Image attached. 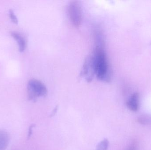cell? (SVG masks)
Masks as SVG:
<instances>
[{"label": "cell", "mask_w": 151, "mask_h": 150, "mask_svg": "<svg viewBox=\"0 0 151 150\" xmlns=\"http://www.w3.org/2000/svg\"><path fill=\"white\" fill-rule=\"evenodd\" d=\"M137 145L136 143L131 144L127 150H138Z\"/></svg>", "instance_id": "obj_11"}, {"label": "cell", "mask_w": 151, "mask_h": 150, "mask_svg": "<svg viewBox=\"0 0 151 150\" xmlns=\"http://www.w3.org/2000/svg\"><path fill=\"white\" fill-rule=\"evenodd\" d=\"M35 127L34 125H32L30 126V128H29V131H28V137L29 138L30 137V136H31L32 134V129L33 128Z\"/></svg>", "instance_id": "obj_12"}, {"label": "cell", "mask_w": 151, "mask_h": 150, "mask_svg": "<svg viewBox=\"0 0 151 150\" xmlns=\"http://www.w3.org/2000/svg\"><path fill=\"white\" fill-rule=\"evenodd\" d=\"M58 111V106L56 107H55L54 110H53V112H52V113H51V115H50V117H52V116H54L55 114Z\"/></svg>", "instance_id": "obj_13"}, {"label": "cell", "mask_w": 151, "mask_h": 150, "mask_svg": "<svg viewBox=\"0 0 151 150\" xmlns=\"http://www.w3.org/2000/svg\"><path fill=\"white\" fill-rule=\"evenodd\" d=\"M10 137L8 132L0 130V150H5L9 142Z\"/></svg>", "instance_id": "obj_7"}, {"label": "cell", "mask_w": 151, "mask_h": 150, "mask_svg": "<svg viewBox=\"0 0 151 150\" xmlns=\"http://www.w3.org/2000/svg\"><path fill=\"white\" fill-rule=\"evenodd\" d=\"M27 92L28 99L35 102L38 98L46 97L47 90L42 82L37 79H32L27 83Z\"/></svg>", "instance_id": "obj_2"}, {"label": "cell", "mask_w": 151, "mask_h": 150, "mask_svg": "<svg viewBox=\"0 0 151 150\" xmlns=\"http://www.w3.org/2000/svg\"><path fill=\"white\" fill-rule=\"evenodd\" d=\"M129 109L133 112H136L139 108V95L138 93H134L127 103Z\"/></svg>", "instance_id": "obj_5"}, {"label": "cell", "mask_w": 151, "mask_h": 150, "mask_svg": "<svg viewBox=\"0 0 151 150\" xmlns=\"http://www.w3.org/2000/svg\"><path fill=\"white\" fill-rule=\"evenodd\" d=\"M109 141L108 139H104L97 145L96 150H108Z\"/></svg>", "instance_id": "obj_8"}, {"label": "cell", "mask_w": 151, "mask_h": 150, "mask_svg": "<svg viewBox=\"0 0 151 150\" xmlns=\"http://www.w3.org/2000/svg\"><path fill=\"white\" fill-rule=\"evenodd\" d=\"M11 35L17 42L19 52H24L26 47V41L25 38L20 33L17 32H12Z\"/></svg>", "instance_id": "obj_6"}, {"label": "cell", "mask_w": 151, "mask_h": 150, "mask_svg": "<svg viewBox=\"0 0 151 150\" xmlns=\"http://www.w3.org/2000/svg\"><path fill=\"white\" fill-rule=\"evenodd\" d=\"M96 40L97 45L93 53L95 75L101 81L108 82L111 80V73L104 49L103 38H96Z\"/></svg>", "instance_id": "obj_1"}, {"label": "cell", "mask_w": 151, "mask_h": 150, "mask_svg": "<svg viewBox=\"0 0 151 150\" xmlns=\"http://www.w3.org/2000/svg\"><path fill=\"white\" fill-rule=\"evenodd\" d=\"M81 75L88 82L91 81L95 75L93 54L87 56L85 59Z\"/></svg>", "instance_id": "obj_4"}, {"label": "cell", "mask_w": 151, "mask_h": 150, "mask_svg": "<svg viewBox=\"0 0 151 150\" xmlns=\"http://www.w3.org/2000/svg\"><path fill=\"white\" fill-rule=\"evenodd\" d=\"M138 121L141 124H146L149 122V120L146 116H142L138 119Z\"/></svg>", "instance_id": "obj_10"}, {"label": "cell", "mask_w": 151, "mask_h": 150, "mask_svg": "<svg viewBox=\"0 0 151 150\" xmlns=\"http://www.w3.org/2000/svg\"><path fill=\"white\" fill-rule=\"evenodd\" d=\"M68 16L72 24L76 28L81 26L82 21V11L78 1H72L68 6Z\"/></svg>", "instance_id": "obj_3"}, {"label": "cell", "mask_w": 151, "mask_h": 150, "mask_svg": "<svg viewBox=\"0 0 151 150\" xmlns=\"http://www.w3.org/2000/svg\"><path fill=\"white\" fill-rule=\"evenodd\" d=\"M9 16L11 20L12 21V23H14L15 24H17L18 23V20L17 16L14 13V11L12 9H10L9 11Z\"/></svg>", "instance_id": "obj_9"}]
</instances>
